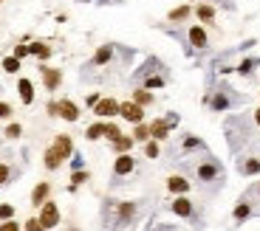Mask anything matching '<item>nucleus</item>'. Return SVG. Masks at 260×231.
Listing matches in <instances>:
<instances>
[{
  "label": "nucleus",
  "mask_w": 260,
  "mask_h": 231,
  "mask_svg": "<svg viewBox=\"0 0 260 231\" xmlns=\"http://www.w3.org/2000/svg\"><path fill=\"white\" fill-rule=\"evenodd\" d=\"M139 217V200H108L105 203V223L108 228H124L133 225Z\"/></svg>",
  "instance_id": "obj_1"
},
{
  "label": "nucleus",
  "mask_w": 260,
  "mask_h": 231,
  "mask_svg": "<svg viewBox=\"0 0 260 231\" xmlns=\"http://www.w3.org/2000/svg\"><path fill=\"white\" fill-rule=\"evenodd\" d=\"M74 155V141H71V136H57L54 138V144L45 150V155H43V164H45V169H59V166L65 164V161Z\"/></svg>",
  "instance_id": "obj_2"
},
{
  "label": "nucleus",
  "mask_w": 260,
  "mask_h": 231,
  "mask_svg": "<svg viewBox=\"0 0 260 231\" xmlns=\"http://www.w3.org/2000/svg\"><path fill=\"white\" fill-rule=\"evenodd\" d=\"M195 178L201 183H212V181H221L224 178V166H221V161L212 158V155H207V158L198 161V166H195Z\"/></svg>",
  "instance_id": "obj_3"
},
{
  "label": "nucleus",
  "mask_w": 260,
  "mask_h": 231,
  "mask_svg": "<svg viewBox=\"0 0 260 231\" xmlns=\"http://www.w3.org/2000/svg\"><path fill=\"white\" fill-rule=\"evenodd\" d=\"M207 101H210V110H212V113H224V110L235 107L238 96L232 93V87H226V85H224V87H218V90H215V93H212Z\"/></svg>",
  "instance_id": "obj_4"
},
{
  "label": "nucleus",
  "mask_w": 260,
  "mask_h": 231,
  "mask_svg": "<svg viewBox=\"0 0 260 231\" xmlns=\"http://www.w3.org/2000/svg\"><path fill=\"white\" fill-rule=\"evenodd\" d=\"M48 116H59L65 122H77L80 119V107L71 99H59V101H48Z\"/></svg>",
  "instance_id": "obj_5"
},
{
  "label": "nucleus",
  "mask_w": 260,
  "mask_h": 231,
  "mask_svg": "<svg viewBox=\"0 0 260 231\" xmlns=\"http://www.w3.org/2000/svg\"><path fill=\"white\" fill-rule=\"evenodd\" d=\"M116 51H119V45H116V43L99 45V48H96V54L91 57V62H88V68H105V65H110V59L116 57Z\"/></svg>",
  "instance_id": "obj_6"
},
{
  "label": "nucleus",
  "mask_w": 260,
  "mask_h": 231,
  "mask_svg": "<svg viewBox=\"0 0 260 231\" xmlns=\"http://www.w3.org/2000/svg\"><path fill=\"white\" fill-rule=\"evenodd\" d=\"M136 172V158L130 155V152H122V155H116L113 161V178L119 181V178H127V175Z\"/></svg>",
  "instance_id": "obj_7"
},
{
  "label": "nucleus",
  "mask_w": 260,
  "mask_h": 231,
  "mask_svg": "<svg viewBox=\"0 0 260 231\" xmlns=\"http://www.w3.org/2000/svg\"><path fill=\"white\" fill-rule=\"evenodd\" d=\"M175 124H178V116H167V119H156V122L150 124V138H156V141H164L167 136H170V130H173Z\"/></svg>",
  "instance_id": "obj_8"
},
{
  "label": "nucleus",
  "mask_w": 260,
  "mask_h": 231,
  "mask_svg": "<svg viewBox=\"0 0 260 231\" xmlns=\"http://www.w3.org/2000/svg\"><path fill=\"white\" fill-rule=\"evenodd\" d=\"M119 116H122L124 122H130V124H142V122H145V107L136 104L133 99L122 101V104H119Z\"/></svg>",
  "instance_id": "obj_9"
},
{
  "label": "nucleus",
  "mask_w": 260,
  "mask_h": 231,
  "mask_svg": "<svg viewBox=\"0 0 260 231\" xmlns=\"http://www.w3.org/2000/svg\"><path fill=\"white\" fill-rule=\"evenodd\" d=\"M210 45V37L204 31V26H189L187 29V51L195 48V51H204Z\"/></svg>",
  "instance_id": "obj_10"
},
{
  "label": "nucleus",
  "mask_w": 260,
  "mask_h": 231,
  "mask_svg": "<svg viewBox=\"0 0 260 231\" xmlns=\"http://www.w3.org/2000/svg\"><path fill=\"white\" fill-rule=\"evenodd\" d=\"M170 211L184 217V220H192L195 217V206H192V200H189L187 195H175V200L170 203Z\"/></svg>",
  "instance_id": "obj_11"
},
{
  "label": "nucleus",
  "mask_w": 260,
  "mask_h": 231,
  "mask_svg": "<svg viewBox=\"0 0 260 231\" xmlns=\"http://www.w3.org/2000/svg\"><path fill=\"white\" fill-rule=\"evenodd\" d=\"M40 223L45 225V228H54V225H59V209L54 200H45L43 206H40Z\"/></svg>",
  "instance_id": "obj_12"
},
{
  "label": "nucleus",
  "mask_w": 260,
  "mask_h": 231,
  "mask_svg": "<svg viewBox=\"0 0 260 231\" xmlns=\"http://www.w3.org/2000/svg\"><path fill=\"white\" fill-rule=\"evenodd\" d=\"M40 73H43L45 90H57L59 82H62V71H59V68H45V65H40Z\"/></svg>",
  "instance_id": "obj_13"
},
{
  "label": "nucleus",
  "mask_w": 260,
  "mask_h": 231,
  "mask_svg": "<svg viewBox=\"0 0 260 231\" xmlns=\"http://www.w3.org/2000/svg\"><path fill=\"white\" fill-rule=\"evenodd\" d=\"M94 113L99 116V119H110V116H119V101L116 99H99L96 101Z\"/></svg>",
  "instance_id": "obj_14"
},
{
  "label": "nucleus",
  "mask_w": 260,
  "mask_h": 231,
  "mask_svg": "<svg viewBox=\"0 0 260 231\" xmlns=\"http://www.w3.org/2000/svg\"><path fill=\"white\" fill-rule=\"evenodd\" d=\"M167 192H170V195H187L189 181L184 175H173V178H167Z\"/></svg>",
  "instance_id": "obj_15"
},
{
  "label": "nucleus",
  "mask_w": 260,
  "mask_h": 231,
  "mask_svg": "<svg viewBox=\"0 0 260 231\" xmlns=\"http://www.w3.org/2000/svg\"><path fill=\"white\" fill-rule=\"evenodd\" d=\"M192 15L198 17L204 26H212V23H215V6H212V3H198V6L192 9Z\"/></svg>",
  "instance_id": "obj_16"
},
{
  "label": "nucleus",
  "mask_w": 260,
  "mask_h": 231,
  "mask_svg": "<svg viewBox=\"0 0 260 231\" xmlns=\"http://www.w3.org/2000/svg\"><path fill=\"white\" fill-rule=\"evenodd\" d=\"M161 68H164V65H161V59L147 57V62H145V65H142V68L136 71V79H145V76H153V73H159Z\"/></svg>",
  "instance_id": "obj_17"
},
{
  "label": "nucleus",
  "mask_w": 260,
  "mask_h": 231,
  "mask_svg": "<svg viewBox=\"0 0 260 231\" xmlns=\"http://www.w3.org/2000/svg\"><path fill=\"white\" fill-rule=\"evenodd\" d=\"M254 68H260V57H246V59H240V62H238L235 73H238V76H252Z\"/></svg>",
  "instance_id": "obj_18"
},
{
  "label": "nucleus",
  "mask_w": 260,
  "mask_h": 231,
  "mask_svg": "<svg viewBox=\"0 0 260 231\" xmlns=\"http://www.w3.org/2000/svg\"><path fill=\"white\" fill-rule=\"evenodd\" d=\"M48 195H51V183H37L34 186V192H31V206H43L45 200H48Z\"/></svg>",
  "instance_id": "obj_19"
},
{
  "label": "nucleus",
  "mask_w": 260,
  "mask_h": 231,
  "mask_svg": "<svg viewBox=\"0 0 260 231\" xmlns=\"http://www.w3.org/2000/svg\"><path fill=\"white\" fill-rule=\"evenodd\" d=\"M189 15H192V6H189V3H184V6H175V9H170L167 23H184V20H189Z\"/></svg>",
  "instance_id": "obj_20"
},
{
  "label": "nucleus",
  "mask_w": 260,
  "mask_h": 231,
  "mask_svg": "<svg viewBox=\"0 0 260 231\" xmlns=\"http://www.w3.org/2000/svg\"><path fill=\"white\" fill-rule=\"evenodd\" d=\"M17 93H20L23 104H31V101H34V85H31V79L23 76V79L17 82Z\"/></svg>",
  "instance_id": "obj_21"
},
{
  "label": "nucleus",
  "mask_w": 260,
  "mask_h": 231,
  "mask_svg": "<svg viewBox=\"0 0 260 231\" xmlns=\"http://www.w3.org/2000/svg\"><path fill=\"white\" fill-rule=\"evenodd\" d=\"M105 133H108V122H96L85 130V138L88 141H99V138H105Z\"/></svg>",
  "instance_id": "obj_22"
},
{
  "label": "nucleus",
  "mask_w": 260,
  "mask_h": 231,
  "mask_svg": "<svg viewBox=\"0 0 260 231\" xmlns=\"http://www.w3.org/2000/svg\"><path fill=\"white\" fill-rule=\"evenodd\" d=\"M249 217H252V203L240 200L238 206H235V211H232V220H235V223H243V220H249Z\"/></svg>",
  "instance_id": "obj_23"
},
{
  "label": "nucleus",
  "mask_w": 260,
  "mask_h": 231,
  "mask_svg": "<svg viewBox=\"0 0 260 231\" xmlns=\"http://www.w3.org/2000/svg\"><path fill=\"white\" fill-rule=\"evenodd\" d=\"M164 85H167L164 73H153V76H145V79H142V87H147V90H156V87H164Z\"/></svg>",
  "instance_id": "obj_24"
},
{
  "label": "nucleus",
  "mask_w": 260,
  "mask_h": 231,
  "mask_svg": "<svg viewBox=\"0 0 260 231\" xmlns=\"http://www.w3.org/2000/svg\"><path fill=\"white\" fill-rule=\"evenodd\" d=\"M133 144H136V141H133V136H119L116 141H110L113 152H119V155H122V152H130V147H133Z\"/></svg>",
  "instance_id": "obj_25"
},
{
  "label": "nucleus",
  "mask_w": 260,
  "mask_h": 231,
  "mask_svg": "<svg viewBox=\"0 0 260 231\" xmlns=\"http://www.w3.org/2000/svg\"><path fill=\"white\" fill-rule=\"evenodd\" d=\"M133 141H142V144H145V141H150V124H133Z\"/></svg>",
  "instance_id": "obj_26"
},
{
  "label": "nucleus",
  "mask_w": 260,
  "mask_h": 231,
  "mask_svg": "<svg viewBox=\"0 0 260 231\" xmlns=\"http://www.w3.org/2000/svg\"><path fill=\"white\" fill-rule=\"evenodd\" d=\"M240 172L243 175H260V161L257 158H243L240 161Z\"/></svg>",
  "instance_id": "obj_27"
},
{
  "label": "nucleus",
  "mask_w": 260,
  "mask_h": 231,
  "mask_svg": "<svg viewBox=\"0 0 260 231\" xmlns=\"http://www.w3.org/2000/svg\"><path fill=\"white\" fill-rule=\"evenodd\" d=\"M133 101L142 104V107H147V104H153V93L147 87H139V90H133Z\"/></svg>",
  "instance_id": "obj_28"
},
{
  "label": "nucleus",
  "mask_w": 260,
  "mask_h": 231,
  "mask_svg": "<svg viewBox=\"0 0 260 231\" xmlns=\"http://www.w3.org/2000/svg\"><path fill=\"white\" fill-rule=\"evenodd\" d=\"M181 150L184 152H192V150H204V141L198 136H184V141H181Z\"/></svg>",
  "instance_id": "obj_29"
},
{
  "label": "nucleus",
  "mask_w": 260,
  "mask_h": 231,
  "mask_svg": "<svg viewBox=\"0 0 260 231\" xmlns=\"http://www.w3.org/2000/svg\"><path fill=\"white\" fill-rule=\"evenodd\" d=\"M29 51L34 54V57H40V59H48V57H51V48H48L45 43H31Z\"/></svg>",
  "instance_id": "obj_30"
},
{
  "label": "nucleus",
  "mask_w": 260,
  "mask_h": 231,
  "mask_svg": "<svg viewBox=\"0 0 260 231\" xmlns=\"http://www.w3.org/2000/svg\"><path fill=\"white\" fill-rule=\"evenodd\" d=\"M0 65H3V71H6V73H17V71H20V59H17V57H6Z\"/></svg>",
  "instance_id": "obj_31"
},
{
  "label": "nucleus",
  "mask_w": 260,
  "mask_h": 231,
  "mask_svg": "<svg viewBox=\"0 0 260 231\" xmlns=\"http://www.w3.org/2000/svg\"><path fill=\"white\" fill-rule=\"evenodd\" d=\"M12 178H15V169H12L9 164H3V161H0V186H3V183H9Z\"/></svg>",
  "instance_id": "obj_32"
},
{
  "label": "nucleus",
  "mask_w": 260,
  "mask_h": 231,
  "mask_svg": "<svg viewBox=\"0 0 260 231\" xmlns=\"http://www.w3.org/2000/svg\"><path fill=\"white\" fill-rule=\"evenodd\" d=\"M145 155L147 158H159V141H156V138L145 141Z\"/></svg>",
  "instance_id": "obj_33"
},
{
  "label": "nucleus",
  "mask_w": 260,
  "mask_h": 231,
  "mask_svg": "<svg viewBox=\"0 0 260 231\" xmlns=\"http://www.w3.org/2000/svg\"><path fill=\"white\" fill-rule=\"evenodd\" d=\"M3 136H6V138H12V141H15V138H20V136H23V127H20V124H17V122H12V124H9V127H6V133H3Z\"/></svg>",
  "instance_id": "obj_34"
},
{
  "label": "nucleus",
  "mask_w": 260,
  "mask_h": 231,
  "mask_svg": "<svg viewBox=\"0 0 260 231\" xmlns=\"http://www.w3.org/2000/svg\"><path fill=\"white\" fill-rule=\"evenodd\" d=\"M88 178H91V175H88L85 169H77V172L71 175V181H74L71 186H80V183H85V181H88Z\"/></svg>",
  "instance_id": "obj_35"
},
{
  "label": "nucleus",
  "mask_w": 260,
  "mask_h": 231,
  "mask_svg": "<svg viewBox=\"0 0 260 231\" xmlns=\"http://www.w3.org/2000/svg\"><path fill=\"white\" fill-rule=\"evenodd\" d=\"M26 231H45V225L40 223V217H31V220H26Z\"/></svg>",
  "instance_id": "obj_36"
},
{
  "label": "nucleus",
  "mask_w": 260,
  "mask_h": 231,
  "mask_svg": "<svg viewBox=\"0 0 260 231\" xmlns=\"http://www.w3.org/2000/svg\"><path fill=\"white\" fill-rule=\"evenodd\" d=\"M12 217H15V209H12L9 203H3V206H0V223H3V220H12Z\"/></svg>",
  "instance_id": "obj_37"
},
{
  "label": "nucleus",
  "mask_w": 260,
  "mask_h": 231,
  "mask_svg": "<svg viewBox=\"0 0 260 231\" xmlns=\"http://www.w3.org/2000/svg\"><path fill=\"white\" fill-rule=\"evenodd\" d=\"M119 136H122V130H119L116 124H110V122H108V133H105V138H108V141H116Z\"/></svg>",
  "instance_id": "obj_38"
},
{
  "label": "nucleus",
  "mask_w": 260,
  "mask_h": 231,
  "mask_svg": "<svg viewBox=\"0 0 260 231\" xmlns=\"http://www.w3.org/2000/svg\"><path fill=\"white\" fill-rule=\"evenodd\" d=\"M31 51H29V45H15V54H12V57H17V59H23V57H29Z\"/></svg>",
  "instance_id": "obj_39"
},
{
  "label": "nucleus",
  "mask_w": 260,
  "mask_h": 231,
  "mask_svg": "<svg viewBox=\"0 0 260 231\" xmlns=\"http://www.w3.org/2000/svg\"><path fill=\"white\" fill-rule=\"evenodd\" d=\"M12 104H6V101H0V119H12Z\"/></svg>",
  "instance_id": "obj_40"
},
{
  "label": "nucleus",
  "mask_w": 260,
  "mask_h": 231,
  "mask_svg": "<svg viewBox=\"0 0 260 231\" xmlns=\"http://www.w3.org/2000/svg\"><path fill=\"white\" fill-rule=\"evenodd\" d=\"M0 231H20V225H17L15 220H3V223H0Z\"/></svg>",
  "instance_id": "obj_41"
},
{
  "label": "nucleus",
  "mask_w": 260,
  "mask_h": 231,
  "mask_svg": "<svg viewBox=\"0 0 260 231\" xmlns=\"http://www.w3.org/2000/svg\"><path fill=\"white\" fill-rule=\"evenodd\" d=\"M85 166V161H82V155H71V169L77 172V169H82Z\"/></svg>",
  "instance_id": "obj_42"
},
{
  "label": "nucleus",
  "mask_w": 260,
  "mask_h": 231,
  "mask_svg": "<svg viewBox=\"0 0 260 231\" xmlns=\"http://www.w3.org/2000/svg\"><path fill=\"white\" fill-rule=\"evenodd\" d=\"M102 99V96L99 93H88V99H85V104H88V107H96V101H99Z\"/></svg>",
  "instance_id": "obj_43"
},
{
  "label": "nucleus",
  "mask_w": 260,
  "mask_h": 231,
  "mask_svg": "<svg viewBox=\"0 0 260 231\" xmlns=\"http://www.w3.org/2000/svg\"><path fill=\"white\" fill-rule=\"evenodd\" d=\"M254 124H257V127H260V107L254 110Z\"/></svg>",
  "instance_id": "obj_44"
},
{
  "label": "nucleus",
  "mask_w": 260,
  "mask_h": 231,
  "mask_svg": "<svg viewBox=\"0 0 260 231\" xmlns=\"http://www.w3.org/2000/svg\"><path fill=\"white\" fill-rule=\"evenodd\" d=\"M80 3H91V0H80ZM105 3H116V0H105Z\"/></svg>",
  "instance_id": "obj_45"
},
{
  "label": "nucleus",
  "mask_w": 260,
  "mask_h": 231,
  "mask_svg": "<svg viewBox=\"0 0 260 231\" xmlns=\"http://www.w3.org/2000/svg\"><path fill=\"white\" fill-rule=\"evenodd\" d=\"M254 192H257V195H260V183H257V186H254Z\"/></svg>",
  "instance_id": "obj_46"
},
{
  "label": "nucleus",
  "mask_w": 260,
  "mask_h": 231,
  "mask_svg": "<svg viewBox=\"0 0 260 231\" xmlns=\"http://www.w3.org/2000/svg\"><path fill=\"white\" fill-rule=\"evenodd\" d=\"M189 3H192V0H189Z\"/></svg>",
  "instance_id": "obj_47"
}]
</instances>
